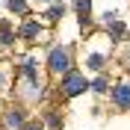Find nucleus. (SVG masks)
I'll list each match as a JSON object with an SVG mask.
<instances>
[{"instance_id": "nucleus-1", "label": "nucleus", "mask_w": 130, "mask_h": 130, "mask_svg": "<svg viewBox=\"0 0 130 130\" xmlns=\"http://www.w3.org/2000/svg\"><path fill=\"white\" fill-rule=\"evenodd\" d=\"M47 71H50V77H62V74L74 71V50L68 47V44L50 47V53H47Z\"/></svg>"}, {"instance_id": "nucleus-2", "label": "nucleus", "mask_w": 130, "mask_h": 130, "mask_svg": "<svg viewBox=\"0 0 130 130\" xmlns=\"http://www.w3.org/2000/svg\"><path fill=\"white\" fill-rule=\"evenodd\" d=\"M86 89H89V80H86V74L77 71V68L59 77V95L68 98V101H71V98H80Z\"/></svg>"}, {"instance_id": "nucleus-3", "label": "nucleus", "mask_w": 130, "mask_h": 130, "mask_svg": "<svg viewBox=\"0 0 130 130\" xmlns=\"http://www.w3.org/2000/svg\"><path fill=\"white\" fill-rule=\"evenodd\" d=\"M109 98H112V106L115 109H130V77H121V80L112 86V92H109Z\"/></svg>"}, {"instance_id": "nucleus-4", "label": "nucleus", "mask_w": 130, "mask_h": 130, "mask_svg": "<svg viewBox=\"0 0 130 130\" xmlns=\"http://www.w3.org/2000/svg\"><path fill=\"white\" fill-rule=\"evenodd\" d=\"M41 89H44V86H41L39 74H32V77H24V80H21V92H24V101H27V104H36V101L41 98Z\"/></svg>"}, {"instance_id": "nucleus-5", "label": "nucleus", "mask_w": 130, "mask_h": 130, "mask_svg": "<svg viewBox=\"0 0 130 130\" xmlns=\"http://www.w3.org/2000/svg\"><path fill=\"white\" fill-rule=\"evenodd\" d=\"M27 124V112L21 106H9L3 112V130H21Z\"/></svg>"}, {"instance_id": "nucleus-6", "label": "nucleus", "mask_w": 130, "mask_h": 130, "mask_svg": "<svg viewBox=\"0 0 130 130\" xmlns=\"http://www.w3.org/2000/svg\"><path fill=\"white\" fill-rule=\"evenodd\" d=\"M83 59H86V68H89V71H95V74H101L106 65H109V53H106V50H98V47H92Z\"/></svg>"}, {"instance_id": "nucleus-7", "label": "nucleus", "mask_w": 130, "mask_h": 130, "mask_svg": "<svg viewBox=\"0 0 130 130\" xmlns=\"http://www.w3.org/2000/svg\"><path fill=\"white\" fill-rule=\"evenodd\" d=\"M41 32H44V30H41V24L36 21V18H27L24 24L18 27V36H21L24 41H39V39H41Z\"/></svg>"}, {"instance_id": "nucleus-8", "label": "nucleus", "mask_w": 130, "mask_h": 130, "mask_svg": "<svg viewBox=\"0 0 130 130\" xmlns=\"http://www.w3.org/2000/svg\"><path fill=\"white\" fill-rule=\"evenodd\" d=\"M106 36H109V41H124L130 36V30H127V24H121V21H112V24L106 27Z\"/></svg>"}, {"instance_id": "nucleus-9", "label": "nucleus", "mask_w": 130, "mask_h": 130, "mask_svg": "<svg viewBox=\"0 0 130 130\" xmlns=\"http://www.w3.org/2000/svg\"><path fill=\"white\" fill-rule=\"evenodd\" d=\"M89 89L95 92V95H106V92H109V77H106V74H98L95 80H89Z\"/></svg>"}, {"instance_id": "nucleus-10", "label": "nucleus", "mask_w": 130, "mask_h": 130, "mask_svg": "<svg viewBox=\"0 0 130 130\" xmlns=\"http://www.w3.org/2000/svg\"><path fill=\"white\" fill-rule=\"evenodd\" d=\"M15 36H18V30H12L9 24H3L0 27V47H12V44H15Z\"/></svg>"}, {"instance_id": "nucleus-11", "label": "nucleus", "mask_w": 130, "mask_h": 130, "mask_svg": "<svg viewBox=\"0 0 130 130\" xmlns=\"http://www.w3.org/2000/svg\"><path fill=\"white\" fill-rule=\"evenodd\" d=\"M6 9L12 12V15H27V12H30L27 0H6Z\"/></svg>"}, {"instance_id": "nucleus-12", "label": "nucleus", "mask_w": 130, "mask_h": 130, "mask_svg": "<svg viewBox=\"0 0 130 130\" xmlns=\"http://www.w3.org/2000/svg\"><path fill=\"white\" fill-rule=\"evenodd\" d=\"M74 9H77L80 21H89V15H92V0H74Z\"/></svg>"}, {"instance_id": "nucleus-13", "label": "nucleus", "mask_w": 130, "mask_h": 130, "mask_svg": "<svg viewBox=\"0 0 130 130\" xmlns=\"http://www.w3.org/2000/svg\"><path fill=\"white\" fill-rule=\"evenodd\" d=\"M62 15H65V6H62V3H50V9L44 12V21H50V24H53V21H59Z\"/></svg>"}, {"instance_id": "nucleus-14", "label": "nucleus", "mask_w": 130, "mask_h": 130, "mask_svg": "<svg viewBox=\"0 0 130 130\" xmlns=\"http://www.w3.org/2000/svg\"><path fill=\"white\" fill-rule=\"evenodd\" d=\"M41 124H44L47 130H59V127H62V118H59L56 112H50V115H47V118H44Z\"/></svg>"}, {"instance_id": "nucleus-15", "label": "nucleus", "mask_w": 130, "mask_h": 130, "mask_svg": "<svg viewBox=\"0 0 130 130\" xmlns=\"http://www.w3.org/2000/svg\"><path fill=\"white\" fill-rule=\"evenodd\" d=\"M21 130H44V124H41V121H27Z\"/></svg>"}, {"instance_id": "nucleus-16", "label": "nucleus", "mask_w": 130, "mask_h": 130, "mask_svg": "<svg viewBox=\"0 0 130 130\" xmlns=\"http://www.w3.org/2000/svg\"><path fill=\"white\" fill-rule=\"evenodd\" d=\"M6 86H9V74L0 71V89H6Z\"/></svg>"}, {"instance_id": "nucleus-17", "label": "nucleus", "mask_w": 130, "mask_h": 130, "mask_svg": "<svg viewBox=\"0 0 130 130\" xmlns=\"http://www.w3.org/2000/svg\"><path fill=\"white\" fill-rule=\"evenodd\" d=\"M41 3H44V0H41Z\"/></svg>"}]
</instances>
